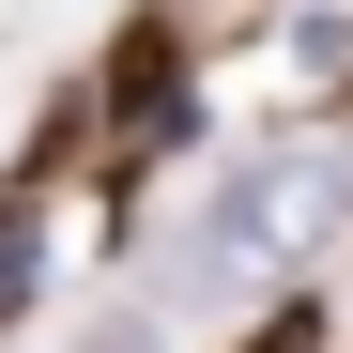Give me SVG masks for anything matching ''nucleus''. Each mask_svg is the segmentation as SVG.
I'll return each instance as SVG.
<instances>
[{
    "instance_id": "1",
    "label": "nucleus",
    "mask_w": 353,
    "mask_h": 353,
    "mask_svg": "<svg viewBox=\"0 0 353 353\" xmlns=\"http://www.w3.org/2000/svg\"><path fill=\"white\" fill-rule=\"evenodd\" d=\"M338 200H353L338 154H276V169L230 185V230H215V246H307V215H338Z\"/></svg>"
},
{
    "instance_id": "2",
    "label": "nucleus",
    "mask_w": 353,
    "mask_h": 353,
    "mask_svg": "<svg viewBox=\"0 0 353 353\" xmlns=\"http://www.w3.org/2000/svg\"><path fill=\"white\" fill-rule=\"evenodd\" d=\"M246 353H323V323H307V307H276V323H261Z\"/></svg>"
}]
</instances>
